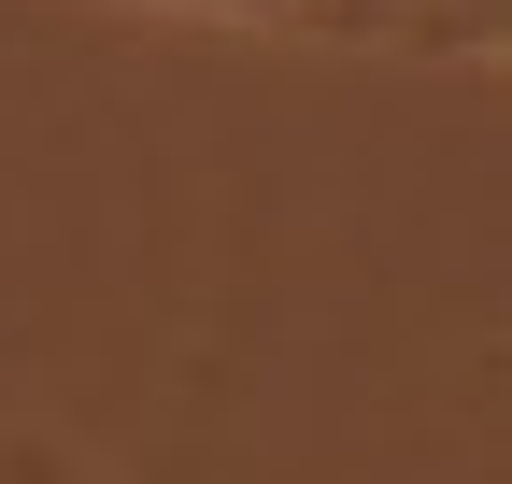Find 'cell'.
Wrapping results in <instances>:
<instances>
[{
  "label": "cell",
  "mask_w": 512,
  "mask_h": 484,
  "mask_svg": "<svg viewBox=\"0 0 512 484\" xmlns=\"http://www.w3.org/2000/svg\"><path fill=\"white\" fill-rule=\"evenodd\" d=\"M171 15H299V29H370L356 0H171Z\"/></svg>",
  "instance_id": "1"
},
{
  "label": "cell",
  "mask_w": 512,
  "mask_h": 484,
  "mask_svg": "<svg viewBox=\"0 0 512 484\" xmlns=\"http://www.w3.org/2000/svg\"><path fill=\"white\" fill-rule=\"evenodd\" d=\"M0 484H72V470H57L43 442H15V456H0Z\"/></svg>",
  "instance_id": "2"
}]
</instances>
